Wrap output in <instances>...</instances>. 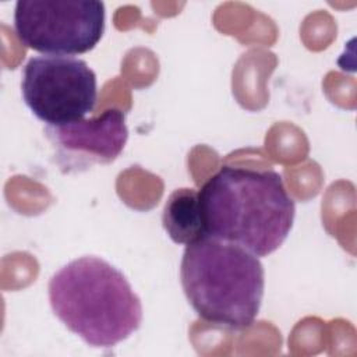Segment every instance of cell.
Wrapping results in <instances>:
<instances>
[{
    "instance_id": "7a4b0ae2",
    "label": "cell",
    "mask_w": 357,
    "mask_h": 357,
    "mask_svg": "<svg viewBox=\"0 0 357 357\" xmlns=\"http://www.w3.org/2000/svg\"><path fill=\"white\" fill-rule=\"evenodd\" d=\"M54 315L93 347H112L134 333L142 305L127 278L98 257L73 259L49 282Z\"/></svg>"
},
{
    "instance_id": "52a82bcc",
    "label": "cell",
    "mask_w": 357,
    "mask_h": 357,
    "mask_svg": "<svg viewBox=\"0 0 357 357\" xmlns=\"http://www.w3.org/2000/svg\"><path fill=\"white\" fill-rule=\"evenodd\" d=\"M162 223L169 237L177 244H190L205 236L198 191L177 188L166 199Z\"/></svg>"
},
{
    "instance_id": "277c9868",
    "label": "cell",
    "mask_w": 357,
    "mask_h": 357,
    "mask_svg": "<svg viewBox=\"0 0 357 357\" xmlns=\"http://www.w3.org/2000/svg\"><path fill=\"white\" fill-rule=\"evenodd\" d=\"M105 4L98 0H20L14 29L20 42L39 53L82 54L105 32Z\"/></svg>"
},
{
    "instance_id": "8992f818",
    "label": "cell",
    "mask_w": 357,
    "mask_h": 357,
    "mask_svg": "<svg viewBox=\"0 0 357 357\" xmlns=\"http://www.w3.org/2000/svg\"><path fill=\"white\" fill-rule=\"evenodd\" d=\"M46 134L56 146L60 162L75 169L113 162L128 139L126 116L116 107L92 119L57 127L46 126Z\"/></svg>"
},
{
    "instance_id": "3957f363",
    "label": "cell",
    "mask_w": 357,
    "mask_h": 357,
    "mask_svg": "<svg viewBox=\"0 0 357 357\" xmlns=\"http://www.w3.org/2000/svg\"><path fill=\"white\" fill-rule=\"evenodd\" d=\"M180 279L201 319L229 329L254 324L264 298L265 272L248 250L204 236L185 245Z\"/></svg>"
},
{
    "instance_id": "6da1fadb",
    "label": "cell",
    "mask_w": 357,
    "mask_h": 357,
    "mask_svg": "<svg viewBox=\"0 0 357 357\" xmlns=\"http://www.w3.org/2000/svg\"><path fill=\"white\" fill-rule=\"evenodd\" d=\"M205 236L237 244L257 257L287 238L296 204L275 170L222 166L198 191Z\"/></svg>"
},
{
    "instance_id": "5b68a950",
    "label": "cell",
    "mask_w": 357,
    "mask_h": 357,
    "mask_svg": "<svg viewBox=\"0 0 357 357\" xmlns=\"http://www.w3.org/2000/svg\"><path fill=\"white\" fill-rule=\"evenodd\" d=\"M21 92L29 110L47 126H64L89 114L98 98L96 74L86 61L43 54L28 60Z\"/></svg>"
}]
</instances>
